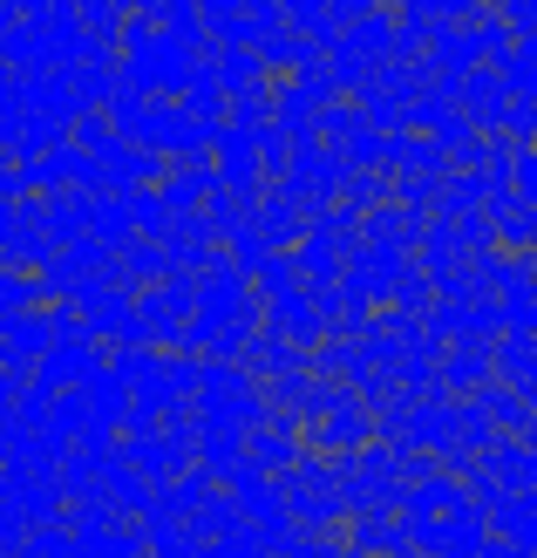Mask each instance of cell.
Instances as JSON below:
<instances>
[{
  "mask_svg": "<svg viewBox=\"0 0 537 558\" xmlns=\"http://www.w3.org/2000/svg\"><path fill=\"white\" fill-rule=\"evenodd\" d=\"M102 348L96 341H48V354L27 368V381L35 388H48V396H62V388H82L89 375H102Z\"/></svg>",
  "mask_w": 537,
  "mask_h": 558,
  "instance_id": "cell-1",
  "label": "cell"
},
{
  "mask_svg": "<svg viewBox=\"0 0 537 558\" xmlns=\"http://www.w3.org/2000/svg\"><path fill=\"white\" fill-rule=\"evenodd\" d=\"M245 226L259 232V245H266V253H293V245L306 239V211H300L293 198H279V191L266 184L259 198H252V211H245Z\"/></svg>",
  "mask_w": 537,
  "mask_h": 558,
  "instance_id": "cell-2",
  "label": "cell"
},
{
  "mask_svg": "<svg viewBox=\"0 0 537 558\" xmlns=\"http://www.w3.org/2000/svg\"><path fill=\"white\" fill-rule=\"evenodd\" d=\"M341 551L354 558H408V524L394 518V511H367V518H347L341 524Z\"/></svg>",
  "mask_w": 537,
  "mask_h": 558,
  "instance_id": "cell-3",
  "label": "cell"
},
{
  "mask_svg": "<svg viewBox=\"0 0 537 558\" xmlns=\"http://www.w3.org/2000/svg\"><path fill=\"white\" fill-rule=\"evenodd\" d=\"M476 511H484V532H490V538L530 551V538H537V497H530V490H497V497H484Z\"/></svg>",
  "mask_w": 537,
  "mask_h": 558,
  "instance_id": "cell-4",
  "label": "cell"
},
{
  "mask_svg": "<svg viewBox=\"0 0 537 558\" xmlns=\"http://www.w3.org/2000/svg\"><path fill=\"white\" fill-rule=\"evenodd\" d=\"M300 457H306V442H300L293 423H279V415H266L259 429H245V463L266 470V477H286Z\"/></svg>",
  "mask_w": 537,
  "mask_h": 558,
  "instance_id": "cell-5",
  "label": "cell"
},
{
  "mask_svg": "<svg viewBox=\"0 0 537 558\" xmlns=\"http://www.w3.org/2000/svg\"><path fill=\"white\" fill-rule=\"evenodd\" d=\"M436 388H442L449 402H463V396H476V388H490V348H442Z\"/></svg>",
  "mask_w": 537,
  "mask_h": 558,
  "instance_id": "cell-6",
  "label": "cell"
},
{
  "mask_svg": "<svg viewBox=\"0 0 537 558\" xmlns=\"http://www.w3.org/2000/svg\"><path fill=\"white\" fill-rule=\"evenodd\" d=\"M117 54H82V62L69 69V96H75V117L82 109H109L117 102Z\"/></svg>",
  "mask_w": 537,
  "mask_h": 558,
  "instance_id": "cell-7",
  "label": "cell"
},
{
  "mask_svg": "<svg viewBox=\"0 0 537 558\" xmlns=\"http://www.w3.org/2000/svg\"><path fill=\"white\" fill-rule=\"evenodd\" d=\"M333 48L354 54L361 69H381V62H388V48H394V14H361V21H347Z\"/></svg>",
  "mask_w": 537,
  "mask_h": 558,
  "instance_id": "cell-8",
  "label": "cell"
},
{
  "mask_svg": "<svg viewBox=\"0 0 537 558\" xmlns=\"http://www.w3.org/2000/svg\"><path fill=\"white\" fill-rule=\"evenodd\" d=\"M469 402H476V415L490 423V436H497V442L530 436V402H524V396H511V388H497V381H490V388H476Z\"/></svg>",
  "mask_w": 537,
  "mask_h": 558,
  "instance_id": "cell-9",
  "label": "cell"
},
{
  "mask_svg": "<svg viewBox=\"0 0 537 558\" xmlns=\"http://www.w3.org/2000/svg\"><path fill=\"white\" fill-rule=\"evenodd\" d=\"M232 532H239V511H232V497H224V490H211L205 505L184 518V538H191V545H205V551H211L218 538H232Z\"/></svg>",
  "mask_w": 537,
  "mask_h": 558,
  "instance_id": "cell-10",
  "label": "cell"
},
{
  "mask_svg": "<svg viewBox=\"0 0 537 558\" xmlns=\"http://www.w3.org/2000/svg\"><path fill=\"white\" fill-rule=\"evenodd\" d=\"M497 69V82H503V96L511 102H530L537 96V41H517L503 62H490Z\"/></svg>",
  "mask_w": 537,
  "mask_h": 558,
  "instance_id": "cell-11",
  "label": "cell"
},
{
  "mask_svg": "<svg viewBox=\"0 0 537 558\" xmlns=\"http://www.w3.org/2000/svg\"><path fill=\"white\" fill-rule=\"evenodd\" d=\"M245 211H252L245 198H232V191H211V198L197 205V226L211 232V245H224V239H232V232L245 226Z\"/></svg>",
  "mask_w": 537,
  "mask_h": 558,
  "instance_id": "cell-12",
  "label": "cell"
},
{
  "mask_svg": "<svg viewBox=\"0 0 537 558\" xmlns=\"http://www.w3.org/2000/svg\"><path fill=\"white\" fill-rule=\"evenodd\" d=\"M354 130H361V109H354L347 96H333V102H320V109H314V144L341 150V144H347Z\"/></svg>",
  "mask_w": 537,
  "mask_h": 558,
  "instance_id": "cell-13",
  "label": "cell"
},
{
  "mask_svg": "<svg viewBox=\"0 0 537 558\" xmlns=\"http://www.w3.org/2000/svg\"><path fill=\"white\" fill-rule=\"evenodd\" d=\"M341 211H354V218H367L375 205H388V178L381 171H347V184H341V198H333Z\"/></svg>",
  "mask_w": 537,
  "mask_h": 558,
  "instance_id": "cell-14",
  "label": "cell"
},
{
  "mask_svg": "<svg viewBox=\"0 0 537 558\" xmlns=\"http://www.w3.org/2000/svg\"><path fill=\"white\" fill-rule=\"evenodd\" d=\"M252 157H259V178H266V184H279V171L293 163V136L279 130V123H266L259 136H252Z\"/></svg>",
  "mask_w": 537,
  "mask_h": 558,
  "instance_id": "cell-15",
  "label": "cell"
},
{
  "mask_svg": "<svg viewBox=\"0 0 537 558\" xmlns=\"http://www.w3.org/2000/svg\"><path fill=\"white\" fill-rule=\"evenodd\" d=\"M293 287H300V272H293V259H286V253H266V266L252 272V300H259V306H266V300H279V293H293Z\"/></svg>",
  "mask_w": 537,
  "mask_h": 558,
  "instance_id": "cell-16",
  "label": "cell"
},
{
  "mask_svg": "<svg viewBox=\"0 0 537 558\" xmlns=\"http://www.w3.org/2000/svg\"><path fill=\"white\" fill-rule=\"evenodd\" d=\"M469 41H476V54H484V62H503V54L517 48V35H511L497 14H476V21H469Z\"/></svg>",
  "mask_w": 537,
  "mask_h": 558,
  "instance_id": "cell-17",
  "label": "cell"
},
{
  "mask_svg": "<svg viewBox=\"0 0 537 558\" xmlns=\"http://www.w3.org/2000/svg\"><path fill=\"white\" fill-rule=\"evenodd\" d=\"M490 14L511 27L517 41H537V0H490Z\"/></svg>",
  "mask_w": 537,
  "mask_h": 558,
  "instance_id": "cell-18",
  "label": "cell"
},
{
  "mask_svg": "<svg viewBox=\"0 0 537 558\" xmlns=\"http://www.w3.org/2000/svg\"><path fill=\"white\" fill-rule=\"evenodd\" d=\"M27 306H35V279L0 266V320H8V314H27Z\"/></svg>",
  "mask_w": 537,
  "mask_h": 558,
  "instance_id": "cell-19",
  "label": "cell"
},
{
  "mask_svg": "<svg viewBox=\"0 0 537 558\" xmlns=\"http://www.w3.org/2000/svg\"><path fill=\"white\" fill-rule=\"evenodd\" d=\"M272 558H347V551H341V538H286Z\"/></svg>",
  "mask_w": 537,
  "mask_h": 558,
  "instance_id": "cell-20",
  "label": "cell"
},
{
  "mask_svg": "<svg viewBox=\"0 0 537 558\" xmlns=\"http://www.w3.org/2000/svg\"><path fill=\"white\" fill-rule=\"evenodd\" d=\"M21 117V75H8V69H0V130H8Z\"/></svg>",
  "mask_w": 537,
  "mask_h": 558,
  "instance_id": "cell-21",
  "label": "cell"
},
{
  "mask_svg": "<svg viewBox=\"0 0 537 558\" xmlns=\"http://www.w3.org/2000/svg\"><path fill=\"white\" fill-rule=\"evenodd\" d=\"M476 558H530V551H517V545H503V538H484V545H476Z\"/></svg>",
  "mask_w": 537,
  "mask_h": 558,
  "instance_id": "cell-22",
  "label": "cell"
},
{
  "mask_svg": "<svg viewBox=\"0 0 537 558\" xmlns=\"http://www.w3.org/2000/svg\"><path fill=\"white\" fill-rule=\"evenodd\" d=\"M8 232H14V218H8V205H0V253H8Z\"/></svg>",
  "mask_w": 537,
  "mask_h": 558,
  "instance_id": "cell-23",
  "label": "cell"
},
{
  "mask_svg": "<svg viewBox=\"0 0 537 558\" xmlns=\"http://www.w3.org/2000/svg\"><path fill=\"white\" fill-rule=\"evenodd\" d=\"M408 558H449V551H408Z\"/></svg>",
  "mask_w": 537,
  "mask_h": 558,
  "instance_id": "cell-24",
  "label": "cell"
},
{
  "mask_svg": "<svg viewBox=\"0 0 537 558\" xmlns=\"http://www.w3.org/2000/svg\"><path fill=\"white\" fill-rule=\"evenodd\" d=\"M136 558H150V551H136Z\"/></svg>",
  "mask_w": 537,
  "mask_h": 558,
  "instance_id": "cell-25",
  "label": "cell"
},
{
  "mask_svg": "<svg viewBox=\"0 0 537 558\" xmlns=\"http://www.w3.org/2000/svg\"><path fill=\"white\" fill-rule=\"evenodd\" d=\"M279 8H286V0H279Z\"/></svg>",
  "mask_w": 537,
  "mask_h": 558,
  "instance_id": "cell-26",
  "label": "cell"
},
{
  "mask_svg": "<svg viewBox=\"0 0 537 558\" xmlns=\"http://www.w3.org/2000/svg\"><path fill=\"white\" fill-rule=\"evenodd\" d=\"M347 558H354V551H347Z\"/></svg>",
  "mask_w": 537,
  "mask_h": 558,
  "instance_id": "cell-27",
  "label": "cell"
}]
</instances>
